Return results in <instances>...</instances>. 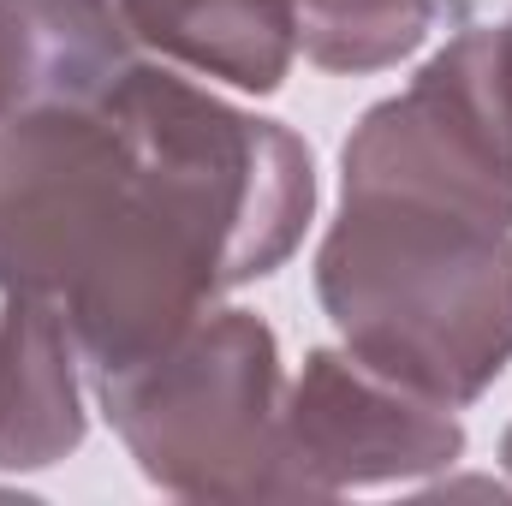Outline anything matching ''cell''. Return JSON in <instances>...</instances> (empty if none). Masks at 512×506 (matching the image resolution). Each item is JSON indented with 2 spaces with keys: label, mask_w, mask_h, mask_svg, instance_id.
Returning <instances> with one entry per match:
<instances>
[{
  "label": "cell",
  "mask_w": 512,
  "mask_h": 506,
  "mask_svg": "<svg viewBox=\"0 0 512 506\" xmlns=\"http://www.w3.org/2000/svg\"><path fill=\"white\" fill-rule=\"evenodd\" d=\"M131 42L197 78L274 96L292 60L364 78L411 60L453 0H114Z\"/></svg>",
  "instance_id": "277c9868"
},
{
  "label": "cell",
  "mask_w": 512,
  "mask_h": 506,
  "mask_svg": "<svg viewBox=\"0 0 512 506\" xmlns=\"http://www.w3.org/2000/svg\"><path fill=\"white\" fill-rule=\"evenodd\" d=\"M90 435L84 352L48 298L12 292L0 310V471H48Z\"/></svg>",
  "instance_id": "52a82bcc"
},
{
  "label": "cell",
  "mask_w": 512,
  "mask_h": 506,
  "mask_svg": "<svg viewBox=\"0 0 512 506\" xmlns=\"http://www.w3.org/2000/svg\"><path fill=\"white\" fill-rule=\"evenodd\" d=\"M501 465H507V477H512V429L501 435Z\"/></svg>",
  "instance_id": "ba28073f"
},
{
  "label": "cell",
  "mask_w": 512,
  "mask_h": 506,
  "mask_svg": "<svg viewBox=\"0 0 512 506\" xmlns=\"http://www.w3.org/2000/svg\"><path fill=\"white\" fill-rule=\"evenodd\" d=\"M286 483L292 501H328L346 489H387L453 471L465 459V423L399 381L376 376L346 346H322L286 381Z\"/></svg>",
  "instance_id": "5b68a950"
},
{
  "label": "cell",
  "mask_w": 512,
  "mask_h": 506,
  "mask_svg": "<svg viewBox=\"0 0 512 506\" xmlns=\"http://www.w3.org/2000/svg\"><path fill=\"white\" fill-rule=\"evenodd\" d=\"M340 346L435 405H477L512 364V221L441 191L340 179L316 251Z\"/></svg>",
  "instance_id": "7a4b0ae2"
},
{
  "label": "cell",
  "mask_w": 512,
  "mask_h": 506,
  "mask_svg": "<svg viewBox=\"0 0 512 506\" xmlns=\"http://www.w3.org/2000/svg\"><path fill=\"white\" fill-rule=\"evenodd\" d=\"M96 405L137 471L179 501L286 495V370L274 328L251 310H203L161 352L96 376Z\"/></svg>",
  "instance_id": "3957f363"
},
{
  "label": "cell",
  "mask_w": 512,
  "mask_h": 506,
  "mask_svg": "<svg viewBox=\"0 0 512 506\" xmlns=\"http://www.w3.org/2000/svg\"><path fill=\"white\" fill-rule=\"evenodd\" d=\"M507 30H512V18H507Z\"/></svg>",
  "instance_id": "9c48e42d"
},
{
  "label": "cell",
  "mask_w": 512,
  "mask_h": 506,
  "mask_svg": "<svg viewBox=\"0 0 512 506\" xmlns=\"http://www.w3.org/2000/svg\"><path fill=\"white\" fill-rule=\"evenodd\" d=\"M316 215L304 137L137 60L90 102L0 126V292L48 298L90 376L274 274Z\"/></svg>",
  "instance_id": "6da1fadb"
},
{
  "label": "cell",
  "mask_w": 512,
  "mask_h": 506,
  "mask_svg": "<svg viewBox=\"0 0 512 506\" xmlns=\"http://www.w3.org/2000/svg\"><path fill=\"white\" fill-rule=\"evenodd\" d=\"M143 60L114 0H0V126L90 102Z\"/></svg>",
  "instance_id": "8992f818"
}]
</instances>
